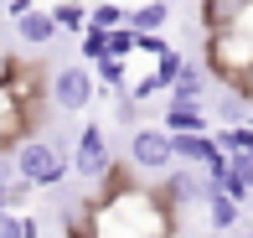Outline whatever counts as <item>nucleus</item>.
<instances>
[{"instance_id":"a211bd4d","label":"nucleus","mask_w":253,"mask_h":238,"mask_svg":"<svg viewBox=\"0 0 253 238\" xmlns=\"http://www.w3.org/2000/svg\"><path fill=\"white\" fill-rule=\"evenodd\" d=\"M124 67H129V57H103V62H93V73H98V83H109V88H124Z\"/></svg>"},{"instance_id":"20e7f679","label":"nucleus","mask_w":253,"mask_h":238,"mask_svg":"<svg viewBox=\"0 0 253 238\" xmlns=\"http://www.w3.org/2000/svg\"><path fill=\"white\" fill-rule=\"evenodd\" d=\"M129 161H134V171H150V176H166L170 166H181L176 161V140H170L166 124H140L129 135Z\"/></svg>"},{"instance_id":"39448f33","label":"nucleus","mask_w":253,"mask_h":238,"mask_svg":"<svg viewBox=\"0 0 253 238\" xmlns=\"http://www.w3.org/2000/svg\"><path fill=\"white\" fill-rule=\"evenodd\" d=\"M109 166H114V155H109V140H103V124H83V135L73 145V171L83 181H103Z\"/></svg>"},{"instance_id":"f3484780","label":"nucleus","mask_w":253,"mask_h":238,"mask_svg":"<svg viewBox=\"0 0 253 238\" xmlns=\"http://www.w3.org/2000/svg\"><path fill=\"white\" fill-rule=\"evenodd\" d=\"M181 73H186V57H181L176 47L155 52V78H160V88H166V94H170V88H176V78H181Z\"/></svg>"},{"instance_id":"aec40b11","label":"nucleus","mask_w":253,"mask_h":238,"mask_svg":"<svg viewBox=\"0 0 253 238\" xmlns=\"http://www.w3.org/2000/svg\"><path fill=\"white\" fill-rule=\"evenodd\" d=\"M0 238H26V212L0 207Z\"/></svg>"},{"instance_id":"4be33fe9","label":"nucleus","mask_w":253,"mask_h":238,"mask_svg":"<svg viewBox=\"0 0 253 238\" xmlns=\"http://www.w3.org/2000/svg\"><path fill=\"white\" fill-rule=\"evenodd\" d=\"M248 155H253V150H248Z\"/></svg>"},{"instance_id":"9d476101","label":"nucleus","mask_w":253,"mask_h":238,"mask_svg":"<svg viewBox=\"0 0 253 238\" xmlns=\"http://www.w3.org/2000/svg\"><path fill=\"white\" fill-rule=\"evenodd\" d=\"M129 26L140 31V37H160V31L170 26V0H145V5H134Z\"/></svg>"},{"instance_id":"0eeeda50","label":"nucleus","mask_w":253,"mask_h":238,"mask_svg":"<svg viewBox=\"0 0 253 238\" xmlns=\"http://www.w3.org/2000/svg\"><path fill=\"white\" fill-rule=\"evenodd\" d=\"M202 207H207V228H212V233H233V228H238V218H243V202L227 197V191H222V187H212V181H207Z\"/></svg>"},{"instance_id":"412c9836","label":"nucleus","mask_w":253,"mask_h":238,"mask_svg":"<svg viewBox=\"0 0 253 238\" xmlns=\"http://www.w3.org/2000/svg\"><path fill=\"white\" fill-rule=\"evenodd\" d=\"M243 98H248V104H253V78H248V83H243Z\"/></svg>"},{"instance_id":"423d86ee","label":"nucleus","mask_w":253,"mask_h":238,"mask_svg":"<svg viewBox=\"0 0 253 238\" xmlns=\"http://www.w3.org/2000/svg\"><path fill=\"white\" fill-rule=\"evenodd\" d=\"M10 26H16V37L26 42V47H52V42L62 37V26H57L52 5H26L21 16H10Z\"/></svg>"},{"instance_id":"6e6552de","label":"nucleus","mask_w":253,"mask_h":238,"mask_svg":"<svg viewBox=\"0 0 253 238\" xmlns=\"http://www.w3.org/2000/svg\"><path fill=\"white\" fill-rule=\"evenodd\" d=\"M170 140H176V161L181 166H207V161L222 155L217 135H207V130H186V135H170Z\"/></svg>"},{"instance_id":"6ab92c4d","label":"nucleus","mask_w":253,"mask_h":238,"mask_svg":"<svg viewBox=\"0 0 253 238\" xmlns=\"http://www.w3.org/2000/svg\"><path fill=\"white\" fill-rule=\"evenodd\" d=\"M103 57H109V31L88 26L83 31V62H103Z\"/></svg>"},{"instance_id":"dca6fc26","label":"nucleus","mask_w":253,"mask_h":238,"mask_svg":"<svg viewBox=\"0 0 253 238\" xmlns=\"http://www.w3.org/2000/svg\"><path fill=\"white\" fill-rule=\"evenodd\" d=\"M217 145H222V155H248L253 150V119L248 124H222Z\"/></svg>"},{"instance_id":"9b49d317","label":"nucleus","mask_w":253,"mask_h":238,"mask_svg":"<svg viewBox=\"0 0 253 238\" xmlns=\"http://www.w3.org/2000/svg\"><path fill=\"white\" fill-rule=\"evenodd\" d=\"M222 191H227V197H238V202H248V191H253V155H227Z\"/></svg>"},{"instance_id":"f03ea898","label":"nucleus","mask_w":253,"mask_h":238,"mask_svg":"<svg viewBox=\"0 0 253 238\" xmlns=\"http://www.w3.org/2000/svg\"><path fill=\"white\" fill-rule=\"evenodd\" d=\"M207 73L243 94V83L253 78V37H243V31H207Z\"/></svg>"},{"instance_id":"7ed1b4c3","label":"nucleus","mask_w":253,"mask_h":238,"mask_svg":"<svg viewBox=\"0 0 253 238\" xmlns=\"http://www.w3.org/2000/svg\"><path fill=\"white\" fill-rule=\"evenodd\" d=\"M47 98H52L57 114H83V109L98 98V73H93V62H67V67H57L52 83H47Z\"/></svg>"},{"instance_id":"ddd939ff","label":"nucleus","mask_w":253,"mask_h":238,"mask_svg":"<svg viewBox=\"0 0 253 238\" xmlns=\"http://www.w3.org/2000/svg\"><path fill=\"white\" fill-rule=\"evenodd\" d=\"M166 130H170V135L207 130V109H191V104H166Z\"/></svg>"},{"instance_id":"1a4fd4ad","label":"nucleus","mask_w":253,"mask_h":238,"mask_svg":"<svg viewBox=\"0 0 253 238\" xmlns=\"http://www.w3.org/2000/svg\"><path fill=\"white\" fill-rule=\"evenodd\" d=\"M166 104H191V109H207V78L197 62H186V73L176 78V88L166 94Z\"/></svg>"},{"instance_id":"f257e3e1","label":"nucleus","mask_w":253,"mask_h":238,"mask_svg":"<svg viewBox=\"0 0 253 238\" xmlns=\"http://www.w3.org/2000/svg\"><path fill=\"white\" fill-rule=\"evenodd\" d=\"M16 176L26 181V187H37V191H47V187H62V176H67V150L57 140H47V135H26V140H16Z\"/></svg>"},{"instance_id":"2eb2a0df","label":"nucleus","mask_w":253,"mask_h":238,"mask_svg":"<svg viewBox=\"0 0 253 238\" xmlns=\"http://www.w3.org/2000/svg\"><path fill=\"white\" fill-rule=\"evenodd\" d=\"M88 26H98V31H119V26H129V10H124L119 0H98V5L88 10Z\"/></svg>"},{"instance_id":"4468645a","label":"nucleus","mask_w":253,"mask_h":238,"mask_svg":"<svg viewBox=\"0 0 253 238\" xmlns=\"http://www.w3.org/2000/svg\"><path fill=\"white\" fill-rule=\"evenodd\" d=\"M52 16H57V26L73 31V37H83V31H88V5H83V0H57Z\"/></svg>"},{"instance_id":"f8f14e48","label":"nucleus","mask_w":253,"mask_h":238,"mask_svg":"<svg viewBox=\"0 0 253 238\" xmlns=\"http://www.w3.org/2000/svg\"><path fill=\"white\" fill-rule=\"evenodd\" d=\"M248 98L238 94V88H227V94H217L212 98V114H217V124H248Z\"/></svg>"}]
</instances>
